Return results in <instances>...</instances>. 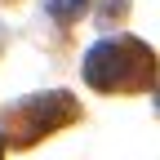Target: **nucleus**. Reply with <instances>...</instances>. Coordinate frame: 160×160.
Returning <instances> with one entry per match:
<instances>
[{
	"label": "nucleus",
	"instance_id": "nucleus-4",
	"mask_svg": "<svg viewBox=\"0 0 160 160\" xmlns=\"http://www.w3.org/2000/svg\"><path fill=\"white\" fill-rule=\"evenodd\" d=\"M156 111H160V89H156Z\"/></svg>",
	"mask_w": 160,
	"mask_h": 160
},
{
	"label": "nucleus",
	"instance_id": "nucleus-3",
	"mask_svg": "<svg viewBox=\"0 0 160 160\" xmlns=\"http://www.w3.org/2000/svg\"><path fill=\"white\" fill-rule=\"evenodd\" d=\"M85 5H89V0H45V13L58 18V22H71V18L85 13Z\"/></svg>",
	"mask_w": 160,
	"mask_h": 160
},
{
	"label": "nucleus",
	"instance_id": "nucleus-1",
	"mask_svg": "<svg viewBox=\"0 0 160 160\" xmlns=\"http://www.w3.org/2000/svg\"><path fill=\"white\" fill-rule=\"evenodd\" d=\"M80 76L98 93H142L156 80V53L138 36H102L85 49Z\"/></svg>",
	"mask_w": 160,
	"mask_h": 160
},
{
	"label": "nucleus",
	"instance_id": "nucleus-5",
	"mask_svg": "<svg viewBox=\"0 0 160 160\" xmlns=\"http://www.w3.org/2000/svg\"><path fill=\"white\" fill-rule=\"evenodd\" d=\"M0 156H5V142H0Z\"/></svg>",
	"mask_w": 160,
	"mask_h": 160
},
{
	"label": "nucleus",
	"instance_id": "nucleus-2",
	"mask_svg": "<svg viewBox=\"0 0 160 160\" xmlns=\"http://www.w3.org/2000/svg\"><path fill=\"white\" fill-rule=\"evenodd\" d=\"M76 116H80V107H76V98H71L67 89L31 93V98H22V102H13L9 116H5L9 142H13V147H31V142H40V138L58 133L62 125H71Z\"/></svg>",
	"mask_w": 160,
	"mask_h": 160
}]
</instances>
